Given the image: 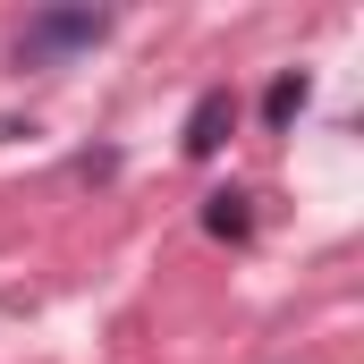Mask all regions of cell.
I'll list each match as a JSON object with an SVG mask.
<instances>
[{
	"mask_svg": "<svg viewBox=\"0 0 364 364\" xmlns=\"http://www.w3.org/2000/svg\"><path fill=\"white\" fill-rule=\"evenodd\" d=\"M110 34V9H43V17H26V34H17V68H51V60H68V51H93Z\"/></svg>",
	"mask_w": 364,
	"mask_h": 364,
	"instance_id": "6da1fadb",
	"label": "cell"
},
{
	"mask_svg": "<svg viewBox=\"0 0 364 364\" xmlns=\"http://www.w3.org/2000/svg\"><path fill=\"white\" fill-rule=\"evenodd\" d=\"M229 136H237V93H229V85H203V93H195V110H186L178 153H186V161H212Z\"/></svg>",
	"mask_w": 364,
	"mask_h": 364,
	"instance_id": "7a4b0ae2",
	"label": "cell"
},
{
	"mask_svg": "<svg viewBox=\"0 0 364 364\" xmlns=\"http://www.w3.org/2000/svg\"><path fill=\"white\" fill-rule=\"evenodd\" d=\"M203 237L246 246V237H255V195H246V186H212V195H203Z\"/></svg>",
	"mask_w": 364,
	"mask_h": 364,
	"instance_id": "3957f363",
	"label": "cell"
},
{
	"mask_svg": "<svg viewBox=\"0 0 364 364\" xmlns=\"http://www.w3.org/2000/svg\"><path fill=\"white\" fill-rule=\"evenodd\" d=\"M305 102H314V77H305V68H279L272 85H263V127H296V110H305Z\"/></svg>",
	"mask_w": 364,
	"mask_h": 364,
	"instance_id": "277c9868",
	"label": "cell"
}]
</instances>
